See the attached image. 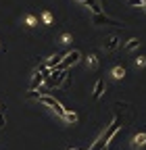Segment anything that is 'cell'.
Segmentation results:
<instances>
[{"label":"cell","mask_w":146,"mask_h":150,"mask_svg":"<svg viewBox=\"0 0 146 150\" xmlns=\"http://www.w3.org/2000/svg\"><path fill=\"white\" fill-rule=\"evenodd\" d=\"M40 21H42L44 25H50V23H52V15H50L48 11H46V13H42V17H40Z\"/></svg>","instance_id":"cell-15"},{"label":"cell","mask_w":146,"mask_h":150,"mask_svg":"<svg viewBox=\"0 0 146 150\" xmlns=\"http://www.w3.org/2000/svg\"><path fill=\"white\" fill-rule=\"evenodd\" d=\"M65 121H67V123H75V121H77V112L65 110Z\"/></svg>","instance_id":"cell-13"},{"label":"cell","mask_w":146,"mask_h":150,"mask_svg":"<svg viewBox=\"0 0 146 150\" xmlns=\"http://www.w3.org/2000/svg\"><path fill=\"white\" fill-rule=\"evenodd\" d=\"M144 144H146V134H138V136H134V142H132V148H134V150L142 148Z\"/></svg>","instance_id":"cell-8"},{"label":"cell","mask_w":146,"mask_h":150,"mask_svg":"<svg viewBox=\"0 0 146 150\" xmlns=\"http://www.w3.org/2000/svg\"><path fill=\"white\" fill-rule=\"evenodd\" d=\"M144 13H146V2H144Z\"/></svg>","instance_id":"cell-20"},{"label":"cell","mask_w":146,"mask_h":150,"mask_svg":"<svg viewBox=\"0 0 146 150\" xmlns=\"http://www.w3.org/2000/svg\"><path fill=\"white\" fill-rule=\"evenodd\" d=\"M102 48H104V50H115V48H119V35H108L106 40H104V44H102Z\"/></svg>","instance_id":"cell-6"},{"label":"cell","mask_w":146,"mask_h":150,"mask_svg":"<svg viewBox=\"0 0 146 150\" xmlns=\"http://www.w3.org/2000/svg\"><path fill=\"white\" fill-rule=\"evenodd\" d=\"M77 2H79V4H84V6H88L94 15H100V13H102V4H100V0H77Z\"/></svg>","instance_id":"cell-4"},{"label":"cell","mask_w":146,"mask_h":150,"mask_svg":"<svg viewBox=\"0 0 146 150\" xmlns=\"http://www.w3.org/2000/svg\"><path fill=\"white\" fill-rule=\"evenodd\" d=\"M69 150H77V148H69Z\"/></svg>","instance_id":"cell-21"},{"label":"cell","mask_w":146,"mask_h":150,"mask_svg":"<svg viewBox=\"0 0 146 150\" xmlns=\"http://www.w3.org/2000/svg\"><path fill=\"white\" fill-rule=\"evenodd\" d=\"M94 25H115V27H123L119 21H115V19H111V17H106L104 13H100V15H94Z\"/></svg>","instance_id":"cell-3"},{"label":"cell","mask_w":146,"mask_h":150,"mask_svg":"<svg viewBox=\"0 0 146 150\" xmlns=\"http://www.w3.org/2000/svg\"><path fill=\"white\" fill-rule=\"evenodd\" d=\"M140 44H142V42L138 40V38H132V40H130V42L125 44V50H136V48H138Z\"/></svg>","instance_id":"cell-12"},{"label":"cell","mask_w":146,"mask_h":150,"mask_svg":"<svg viewBox=\"0 0 146 150\" xmlns=\"http://www.w3.org/2000/svg\"><path fill=\"white\" fill-rule=\"evenodd\" d=\"M25 23H27V27H35L38 17H35V15H27V17H25Z\"/></svg>","instance_id":"cell-14"},{"label":"cell","mask_w":146,"mask_h":150,"mask_svg":"<svg viewBox=\"0 0 146 150\" xmlns=\"http://www.w3.org/2000/svg\"><path fill=\"white\" fill-rule=\"evenodd\" d=\"M63 59H65V61H61V63H59L57 67H54V69H61V71L69 69L71 65H75V63L82 59V52H79V50H71V52H67V54L63 56Z\"/></svg>","instance_id":"cell-2"},{"label":"cell","mask_w":146,"mask_h":150,"mask_svg":"<svg viewBox=\"0 0 146 150\" xmlns=\"http://www.w3.org/2000/svg\"><path fill=\"white\" fill-rule=\"evenodd\" d=\"M4 123H6V119H4L2 112H0V127H4Z\"/></svg>","instance_id":"cell-19"},{"label":"cell","mask_w":146,"mask_h":150,"mask_svg":"<svg viewBox=\"0 0 146 150\" xmlns=\"http://www.w3.org/2000/svg\"><path fill=\"white\" fill-rule=\"evenodd\" d=\"M144 2H146V0H130L132 6H144Z\"/></svg>","instance_id":"cell-18"},{"label":"cell","mask_w":146,"mask_h":150,"mask_svg":"<svg viewBox=\"0 0 146 150\" xmlns=\"http://www.w3.org/2000/svg\"><path fill=\"white\" fill-rule=\"evenodd\" d=\"M63 61V54H52L50 56V59L46 61V67H50V69H54V67H57L59 63Z\"/></svg>","instance_id":"cell-10"},{"label":"cell","mask_w":146,"mask_h":150,"mask_svg":"<svg viewBox=\"0 0 146 150\" xmlns=\"http://www.w3.org/2000/svg\"><path fill=\"white\" fill-rule=\"evenodd\" d=\"M38 102H42V104H46L48 108H52L54 112H57V115L61 117V119H65V106L57 100V98H54V96H50V94H40V96H38Z\"/></svg>","instance_id":"cell-1"},{"label":"cell","mask_w":146,"mask_h":150,"mask_svg":"<svg viewBox=\"0 0 146 150\" xmlns=\"http://www.w3.org/2000/svg\"><path fill=\"white\" fill-rule=\"evenodd\" d=\"M102 94H104V79H98L94 86V92H92V100H98Z\"/></svg>","instance_id":"cell-7"},{"label":"cell","mask_w":146,"mask_h":150,"mask_svg":"<svg viewBox=\"0 0 146 150\" xmlns=\"http://www.w3.org/2000/svg\"><path fill=\"white\" fill-rule=\"evenodd\" d=\"M69 40H71V33H63L61 35V44H69Z\"/></svg>","instance_id":"cell-17"},{"label":"cell","mask_w":146,"mask_h":150,"mask_svg":"<svg viewBox=\"0 0 146 150\" xmlns=\"http://www.w3.org/2000/svg\"><path fill=\"white\" fill-rule=\"evenodd\" d=\"M136 65H138V67H146V56H138V59H136Z\"/></svg>","instance_id":"cell-16"},{"label":"cell","mask_w":146,"mask_h":150,"mask_svg":"<svg viewBox=\"0 0 146 150\" xmlns=\"http://www.w3.org/2000/svg\"><path fill=\"white\" fill-rule=\"evenodd\" d=\"M44 81H46V77H44L40 71H35V73H33V77H31V81H29V90H38Z\"/></svg>","instance_id":"cell-5"},{"label":"cell","mask_w":146,"mask_h":150,"mask_svg":"<svg viewBox=\"0 0 146 150\" xmlns=\"http://www.w3.org/2000/svg\"><path fill=\"white\" fill-rule=\"evenodd\" d=\"M86 63H88V67H90V69H96V67H98V56H96V54H88Z\"/></svg>","instance_id":"cell-11"},{"label":"cell","mask_w":146,"mask_h":150,"mask_svg":"<svg viewBox=\"0 0 146 150\" xmlns=\"http://www.w3.org/2000/svg\"><path fill=\"white\" fill-rule=\"evenodd\" d=\"M111 75H113V77L115 79H123L125 77V67H121V65H117V67H113V71H111Z\"/></svg>","instance_id":"cell-9"}]
</instances>
